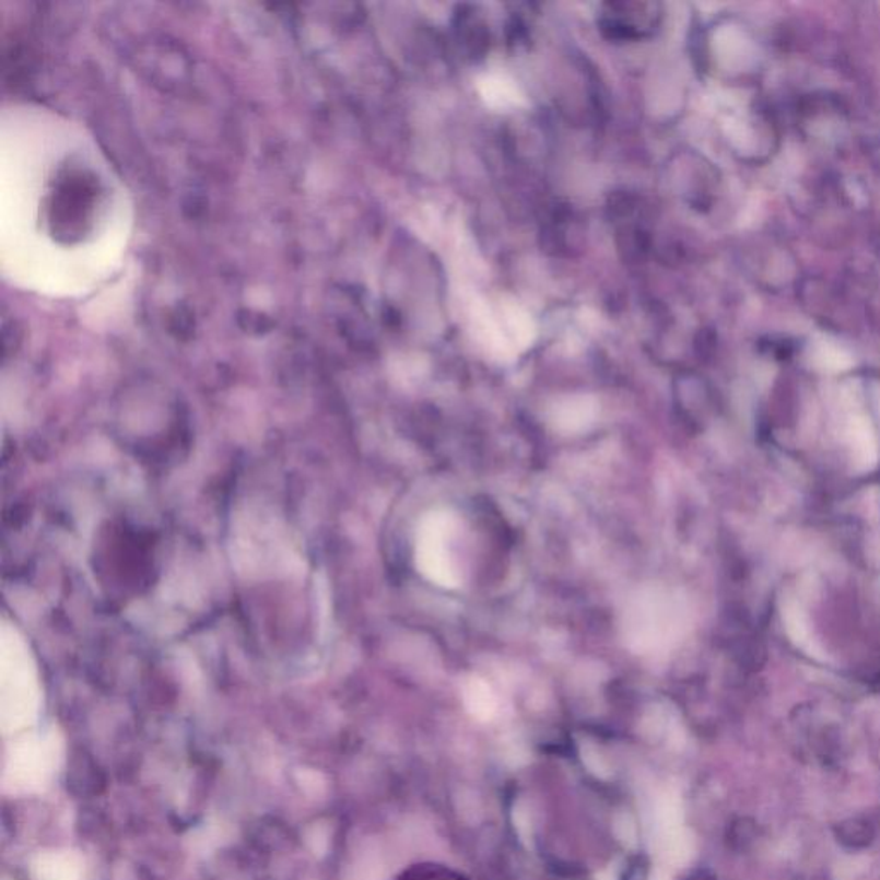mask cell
I'll use <instances>...</instances> for the list:
<instances>
[{
    "instance_id": "6",
    "label": "cell",
    "mask_w": 880,
    "mask_h": 880,
    "mask_svg": "<svg viewBox=\"0 0 880 880\" xmlns=\"http://www.w3.org/2000/svg\"><path fill=\"white\" fill-rule=\"evenodd\" d=\"M597 410L587 401H571L563 407L555 408L551 414L552 429L559 434L575 435L588 431L596 422Z\"/></svg>"
},
{
    "instance_id": "5",
    "label": "cell",
    "mask_w": 880,
    "mask_h": 880,
    "mask_svg": "<svg viewBox=\"0 0 880 880\" xmlns=\"http://www.w3.org/2000/svg\"><path fill=\"white\" fill-rule=\"evenodd\" d=\"M846 437H848V446L856 470L861 473L873 470L879 462L880 449L879 437H877L876 429L870 420L864 414L853 416L846 429Z\"/></svg>"
},
{
    "instance_id": "2",
    "label": "cell",
    "mask_w": 880,
    "mask_h": 880,
    "mask_svg": "<svg viewBox=\"0 0 880 880\" xmlns=\"http://www.w3.org/2000/svg\"><path fill=\"white\" fill-rule=\"evenodd\" d=\"M458 528V518L450 511L435 509L423 516L416 531V567L429 582L449 590L461 585L458 561L450 549Z\"/></svg>"
},
{
    "instance_id": "7",
    "label": "cell",
    "mask_w": 880,
    "mask_h": 880,
    "mask_svg": "<svg viewBox=\"0 0 880 880\" xmlns=\"http://www.w3.org/2000/svg\"><path fill=\"white\" fill-rule=\"evenodd\" d=\"M462 700H465L468 711L477 719H491L494 716L495 707H497L491 687L480 678H470L467 681V684L462 688Z\"/></svg>"
},
{
    "instance_id": "1",
    "label": "cell",
    "mask_w": 880,
    "mask_h": 880,
    "mask_svg": "<svg viewBox=\"0 0 880 880\" xmlns=\"http://www.w3.org/2000/svg\"><path fill=\"white\" fill-rule=\"evenodd\" d=\"M690 630V608L683 594L650 583L633 591L621 612V636L636 656H666Z\"/></svg>"
},
{
    "instance_id": "3",
    "label": "cell",
    "mask_w": 880,
    "mask_h": 880,
    "mask_svg": "<svg viewBox=\"0 0 880 880\" xmlns=\"http://www.w3.org/2000/svg\"><path fill=\"white\" fill-rule=\"evenodd\" d=\"M2 696L4 707L14 714L30 711L38 696V671L32 648L14 624L4 621L0 635Z\"/></svg>"
},
{
    "instance_id": "8",
    "label": "cell",
    "mask_w": 880,
    "mask_h": 880,
    "mask_svg": "<svg viewBox=\"0 0 880 880\" xmlns=\"http://www.w3.org/2000/svg\"><path fill=\"white\" fill-rule=\"evenodd\" d=\"M783 623L784 627H786V632H788L789 638H791L798 647L807 648L808 652H812V648H810L812 640H810L808 621L798 603L791 602V600L784 603Z\"/></svg>"
},
{
    "instance_id": "4",
    "label": "cell",
    "mask_w": 880,
    "mask_h": 880,
    "mask_svg": "<svg viewBox=\"0 0 880 880\" xmlns=\"http://www.w3.org/2000/svg\"><path fill=\"white\" fill-rule=\"evenodd\" d=\"M659 8L654 4H609L600 26L611 38H638L659 25Z\"/></svg>"
}]
</instances>
